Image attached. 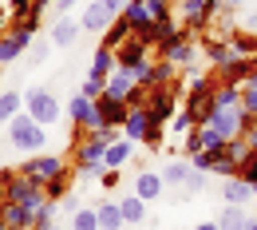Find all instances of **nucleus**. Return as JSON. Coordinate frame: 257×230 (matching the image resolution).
I'll use <instances>...</instances> for the list:
<instances>
[{"instance_id":"50","label":"nucleus","mask_w":257,"mask_h":230,"mask_svg":"<svg viewBox=\"0 0 257 230\" xmlns=\"http://www.w3.org/2000/svg\"><path fill=\"white\" fill-rule=\"evenodd\" d=\"M75 4H79V0H56V4H52V8H56V16H67V12H71V8H75Z\"/></svg>"},{"instance_id":"24","label":"nucleus","mask_w":257,"mask_h":230,"mask_svg":"<svg viewBox=\"0 0 257 230\" xmlns=\"http://www.w3.org/2000/svg\"><path fill=\"white\" fill-rule=\"evenodd\" d=\"M67 195H71V171L64 167L56 179L44 183V198H48V202H60V198H67Z\"/></svg>"},{"instance_id":"27","label":"nucleus","mask_w":257,"mask_h":230,"mask_svg":"<svg viewBox=\"0 0 257 230\" xmlns=\"http://www.w3.org/2000/svg\"><path fill=\"white\" fill-rule=\"evenodd\" d=\"M190 159H174V163H166L162 167V183H166V187H182V183H186V179H190Z\"/></svg>"},{"instance_id":"10","label":"nucleus","mask_w":257,"mask_h":230,"mask_svg":"<svg viewBox=\"0 0 257 230\" xmlns=\"http://www.w3.org/2000/svg\"><path fill=\"white\" fill-rule=\"evenodd\" d=\"M64 167V155H44V151H36V159H24V167H20V175H28V179H36V183H48V179H56Z\"/></svg>"},{"instance_id":"41","label":"nucleus","mask_w":257,"mask_h":230,"mask_svg":"<svg viewBox=\"0 0 257 230\" xmlns=\"http://www.w3.org/2000/svg\"><path fill=\"white\" fill-rule=\"evenodd\" d=\"M162 139H166V123H151V131H147V139H143V147H151V151H159Z\"/></svg>"},{"instance_id":"31","label":"nucleus","mask_w":257,"mask_h":230,"mask_svg":"<svg viewBox=\"0 0 257 230\" xmlns=\"http://www.w3.org/2000/svg\"><path fill=\"white\" fill-rule=\"evenodd\" d=\"M214 107H241V88H233V84H214Z\"/></svg>"},{"instance_id":"30","label":"nucleus","mask_w":257,"mask_h":230,"mask_svg":"<svg viewBox=\"0 0 257 230\" xmlns=\"http://www.w3.org/2000/svg\"><path fill=\"white\" fill-rule=\"evenodd\" d=\"M218 226L222 230H245L249 226V214H245V206H233V202H225L222 218H218Z\"/></svg>"},{"instance_id":"18","label":"nucleus","mask_w":257,"mask_h":230,"mask_svg":"<svg viewBox=\"0 0 257 230\" xmlns=\"http://www.w3.org/2000/svg\"><path fill=\"white\" fill-rule=\"evenodd\" d=\"M162 175H155V171H139V179H135V195L143 198V202H155V198H162Z\"/></svg>"},{"instance_id":"43","label":"nucleus","mask_w":257,"mask_h":230,"mask_svg":"<svg viewBox=\"0 0 257 230\" xmlns=\"http://www.w3.org/2000/svg\"><path fill=\"white\" fill-rule=\"evenodd\" d=\"M241 139L249 143V151H257V115H245V135Z\"/></svg>"},{"instance_id":"6","label":"nucleus","mask_w":257,"mask_h":230,"mask_svg":"<svg viewBox=\"0 0 257 230\" xmlns=\"http://www.w3.org/2000/svg\"><path fill=\"white\" fill-rule=\"evenodd\" d=\"M151 64V44L147 40H139V36H127L119 48H115V67L119 71H131V75H139L143 67Z\"/></svg>"},{"instance_id":"3","label":"nucleus","mask_w":257,"mask_h":230,"mask_svg":"<svg viewBox=\"0 0 257 230\" xmlns=\"http://www.w3.org/2000/svg\"><path fill=\"white\" fill-rule=\"evenodd\" d=\"M8 139H12V147L16 151H28V155H36V151H44V127L36 123L28 111H20V115H12L8 119Z\"/></svg>"},{"instance_id":"4","label":"nucleus","mask_w":257,"mask_h":230,"mask_svg":"<svg viewBox=\"0 0 257 230\" xmlns=\"http://www.w3.org/2000/svg\"><path fill=\"white\" fill-rule=\"evenodd\" d=\"M4 202H20V206H28V210H36V206H44L48 198H44V183H36V179H28V175H12L8 179V187H4Z\"/></svg>"},{"instance_id":"47","label":"nucleus","mask_w":257,"mask_h":230,"mask_svg":"<svg viewBox=\"0 0 257 230\" xmlns=\"http://www.w3.org/2000/svg\"><path fill=\"white\" fill-rule=\"evenodd\" d=\"M103 92H107L103 80H87V84H83V96H87V99H103Z\"/></svg>"},{"instance_id":"23","label":"nucleus","mask_w":257,"mask_h":230,"mask_svg":"<svg viewBox=\"0 0 257 230\" xmlns=\"http://www.w3.org/2000/svg\"><path fill=\"white\" fill-rule=\"evenodd\" d=\"M111 71H115V52L99 44V52H95V60H91V71H87V80H103V84H107V75H111Z\"/></svg>"},{"instance_id":"15","label":"nucleus","mask_w":257,"mask_h":230,"mask_svg":"<svg viewBox=\"0 0 257 230\" xmlns=\"http://www.w3.org/2000/svg\"><path fill=\"white\" fill-rule=\"evenodd\" d=\"M79 32H83V24H79V20H71V16H56V24H52L48 40H52L56 48H71V44L79 40Z\"/></svg>"},{"instance_id":"14","label":"nucleus","mask_w":257,"mask_h":230,"mask_svg":"<svg viewBox=\"0 0 257 230\" xmlns=\"http://www.w3.org/2000/svg\"><path fill=\"white\" fill-rule=\"evenodd\" d=\"M151 123H155V119H151V111H147V107H131L119 131H123V139H131V143H143L147 131H151Z\"/></svg>"},{"instance_id":"52","label":"nucleus","mask_w":257,"mask_h":230,"mask_svg":"<svg viewBox=\"0 0 257 230\" xmlns=\"http://www.w3.org/2000/svg\"><path fill=\"white\" fill-rule=\"evenodd\" d=\"M8 179H12V171H0V206H4V187H8Z\"/></svg>"},{"instance_id":"12","label":"nucleus","mask_w":257,"mask_h":230,"mask_svg":"<svg viewBox=\"0 0 257 230\" xmlns=\"http://www.w3.org/2000/svg\"><path fill=\"white\" fill-rule=\"evenodd\" d=\"M32 48V32H24V28H8V32H0V64H12L20 52H28Z\"/></svg>"},{"instance_id":"53","label":"nucleus","mask_w":257,"mask_h":230,"mask_svg":"<svg viewBox=\"0 0 257 230\" xmlns=\"http://www.w3.org/2000/svg\"><path fill=\"white\" fill-rule=\"evenodd\" d=\"M32 4H36V12L44 16V8H48V4H56V0H32Z\"/></svg>"},{"instance_id":"16","label":"nucleus","mask_w":257,"mask_h":230,"mask_svg":"<svg viewBox=\"0 0 257 230\" xmlns=\"http://www.w3.org/2000/svg\"><path fill=\"white\" fill-rule=\"evenodd\" d=\"M115 20V12L103 4V0H91L87 4V12L79 16V24H83V32H107V24Z\"/></svg>"},{"instance_id":"57","label":"nucleus","mask_w":257,"mask_h":230,"mask_svg":"<svg viewBox=\"0 0 257 230\" xmlns=\"http://www.w3.org/2000/svg\"><path fill=\"white\" fill-rule=\"evenodd\" d=\"M48 230H64V226H48Z\"/></svg>"},{"instance_id":"55","label":"nucleus","mask_w":257,"mask_h":230,"mask_svg":"<svg viewBox=\"0 0 257 230\" xmlns=\"http://www.w3.org/2000/svg\"><path fill=\"white\" fill-rule=\"evenodd\" d=\"M225 8H237V4H245V0H222Z\"/></svg>"},{"instance_id":"48","label":"nucleus","mask_w":257,"mask_h":230,"mask_svg":"<svg viewBox=\"0 0 257 230\" xmlns=\"http://www.w3.org/2000/svg\"><path fill=\"white\" fill-rule=\"evenodd\" d=\"M182 187H186V191H202V187H206V171H190V179H186Z\"/></svg>"},{"instance_id":"11","label":"nucleus","mask_w":257,"mask_h":230,"mask_svg":"<svg viewBox=\"0 0 257 230\" xmlns=\"http://www.w3.org/2000/svg\"><path fill=\"white\" fill-rule=\"evenodd\" d=\"M253 71H257V56H237V60H229L225 67H218L214 80H218V84H233V88H241Z\"/></svg>"},{"instance_id":"37","label":"nucleus","mask_w":257,"mask_h":230,"mask_svg":"<svg viewBox=\"0 0 257 230\" xmlns=\"http://www.w3.org/2000/svg\"><path fill=\"white\" fill-rule=\"evenodd\" d=\"M162 60H170V64H174V67L190 64V60H194V40H182V44H178V48H170V52H166Z\"/></svg>"},{"instance_id":"9","label":"nucleus","mask_w":257,"mask_h":230,"mask_svg":"<svg viewBox=\"0 0 257 230\" xmlns=\"http://www.w3.org/2000/svg\"><path fill=\"white\" fill-rule=\"evenodd\" d=\"M67 119H71V127H75V131H95V127H103V123H99L95 99H87L83 92L67 103Z\"/></svg>"},{"instance_id":"44","label":"nucleus","mask_w":257,"mask_h":230,"mask_svg":"<svg viewBox=\"0 0 257 230\" xmlns=\"http://www.w3.org/2000/svg\"><path fill=\"white\" fill-rule=\"evenodd\" d=\"M166 127H174V131H178V135H186V131H190V127H194V119H190V115H186V111H178V115H174V119H170Z\"/></svg>"},{"instance_id":"20","label":"nucleus","mask_w":257,"mask_h":230,"mask_svg":"<svg viewBox=\"0 0 257 230\" xmlns=\"http://www.w3.org/2000/svg\"><path fill=\"white\" fill-rule=\"evenodd\" d=\"M222 195H225V202H233V206H245V202L253 198V187H249L241 175H229L222 183Z\"/></svg>"},{"instance_id":"40","label":"nucleus","mask_w":257,"mask_h":230,"mask_svg":"<svg viewBox=\"0 0 257 230\" xmlns=\"http://www.w3.org/2000/svg\"><path fill=\"white\" fill-rule=\"evenodd\" d=\"M8 12H12V24H16V20H32V16H40L32 0H12V4H8Z\"/></svg>"},{"instance_id":"35","label":"nucleus","mask_w":257,"mask_h":230,"mask_svg":"<svg viewBox=\"0 0 257 230\" xmlns=\"http://www.w3.org/2000/svg\"><path fill=\"white\" fill-rule=\"evenodd\" d=\"M241 111H245V115H257V71L241 84Z\"/></svg>"},{"instance_id":"19","label":"nucleus","mask_w":257,"mask_h":230,"mask_svg":"<svg viewBox=\"0 0 257 230\" xmlns=\"http://www.w3.org/2000/svg\"><path fill=\"white\" fill-rule=\"evenodd\" d=\"M206 56H210V64H214V67H225L229 60H237V52H233L229 36H225V40H218V36H206Z\"/></svg>"},{"instance_id":"39","label":"nucleus","mask_w":257,"mask_h":230,"mask_svg":"<svg viewBox=\"0 0 257 230\" xmlns=\"http://www.w3.org/2000/svg\"><path fill=\"white\" fill-rule=\"evenodd\" d=\"M52 214H56V202H44V206H36V210H32V230L56 226V222H52Z\"/></svg>"},{"instance_id":"49","label":"nucleus","mask_w":257,"mask_h":230,"mask_svg":"<svg viewBox=\"0 0 257 230\" xmlns=\"http://www.w3.org/2000/svg\"><path fill=\"white\" fill-rule=\"evenodd\" d=\"M60 206H64V214H75V210H79L83 202H79V198H75V191H71L67 198H60Z\"/></svg>"},{"instance_id":"36","label":"nucleus","mask_w":257,"mask_h":230,"mask_svg":"<svg viewBox=\"0 0 257 230\" xmlns=\"http://www.w3.org/2000/svg\"><path fill=\"white\" fill-rule=\"evenodd\" d=\"M218 163H222V151H198V155H190V167L194 171H206V175H214Z\"/></svg>"},{"instance_id":"22","label":"nucleus","mask_w":257,"mask_h":230,"mask_svg":"<svg viewBox=\"0 0 257 230\" xmlns=\"http://www.w3.org/2000/svg\"><path fill=\"white\" fill-rule=\"evenodd\" d=\"M0 214H4L8 230H32V210H28V206H20V202H4V206H0Z\"/></svg>"},{"instance_id":"21","label":"nucleus","mask_w":257,"mask_h":230,"mask_svg":"<svg viewBox=\"0 0 257 230\" xmlns=\"http://www.w3.org/2000/svg\"><path fill=\"white\" fill-rule=\"evenodd\" d=\"M131 88H135V75H131V71H119V67H115V71L107 75V92H103V96L123 99V103H127V99H131Z\"/></svg>"},{"instance_id":"28","label":"nucleus","mask_w":257,"mask_h":230,"mask_svg":"<svg viewBox=\"0 0 257 230\" xmlns=\"http://www.w3.org/2000/svg\"><path fill=\"white\" fill-rule=\"evenodd\" d=\"M131 151H135V143H131V139H115V143L107 147V155H103V167H115V171H119V167L131 159Z\"/></svg>"},{"instance_id":"34","label":"nucleus","mask_w":257,"mask_h":230,"mask_svg":"<svg viewBox=\"0 0 257 230\" xmlns=\"http://www.w3.org/2000/svg\"><path fill=\"white\" fill-rule=\"evenodd\" d=\"M71 230H99V214H95V206H79V210L71 214Z\"/></svg>"},{"instance_id":"51","label":"nucleus","mask_w":257,"mask_h":230,"mask_svg":"<svg viewBox=\"0 0 257 230\" xmlns=\"http://www.w3.org/2000/svg\"><path fill=\"white\" fill-rule=\"evenodd\" d=\"M103 4H107V8H111V12H115V16H119V12H123V8H127L131 0H103Z\"/></svg>"},{"instance_id":"2","label":"nucleus","mask_w":257,"mask_h":230,"mask_svg":"<svg viewBox=\"0 0 257 230\" xmlns=\"http://www.w3.org/2000/svg\"><path fill=\"white\" fill-rule=\"evenodd\" d=\"M214 75H194L190 88H186V103H182V111L194 119V127L198 123H206L210 115H214Z\"/></svg>"},{"instance_id":"54","label":"nucleus","mask_w":257,"mask_h":230,"mask_svg":"<svg viewBox=\"0 0 257 230\" xmlns=\"http://www.w3.org/2000/svg\"><path fill=\"white\" fill-rule=\"evenodd\" d=\"M194 230H222V226H218V222H198Z\"/></svg>"},{"instance_id":"7","label":"nucleus","mask_w":257,"mask_h":230,"mask_svg":"<svg viewBox=\"0 0 257 230\" xmlns=\"http://www.w3.org/2000/svg\"><path fill=\"white\" fill-rule=\"evenodd\" d=\"M147 111H151L155 123H170V119L178 115V88H174V84L151 88V96H147Z\"/></svg>"},{"instance_id":"13","label":"nucleus","mask_w":257,"mask_h":230,"mask_svg":"<svg viewBox=\"0 0 257 230\" xmlns=\"http://www.w3.org/2000/svg\"><path fill=\"white\" fill-rule=\"evenodd\" d=\"M135 84H143L147 92H151V88H162V84H174V64H170V60H151V64L135 75Z\"/></svg>"},{"instance_id":"5","label":"nucleus","mask_w":257,"mask_h":230,"mask_svg":"<svg viewBox=\"0 0 257 230\" xmlns=\"http://www.w3.org/2000/svg\"><path fill=\"white\" fill-rule=\"evenodd\" d=\"M24 111L32 115L40 127H48V123H56L64 111H60V99L52 96L48 88H32V92H24Z\"/></svg>"},{"instance_id":"42","label":"nucleus","mask_w":257,"mask_h":230,"mask_svg":"<svg viewBox=\"0 0 257 230\" xmlns=\"http://www.w3.org/2000/svg\"><path fill=\"white\" fill-rule=\"evenodd\" d=\"M237 175H241V179H245L249 187H257V151H249V159L237 167Z\"/></svg>"},{"instance_id":"59","label":"nucleus","mask_w":257,"mask_h":230,"mask_svg":"<svg viewBox=\"0 0 257 230\" xmlns=\"http://www.w3.org/2000/svg\"><path fill=\"white\" fill-rule=\"evenodd\" d=\"M0 67H4V64H0Z\"/></svg>"},{"instance_id":"26","label":"nucleus","mask_w":257,"mask_h":230,"mask_svg":"<svg viewBox=\"0 0 257 230\" xmlns=\"http://www.w3.org/2000/svg\"><path fill=\"white\" fill-rule=\"evenodd\" d=\"M119 210H123V222H147V202L135 195V191L119 198Z\"/></svg>"},{"instance_id":"45","label":"nucleus","mask_w":257,"mask_h":230,"mask_svg":"<svg viewBox=\"0 0 257 230\" xmlns=\"http://www.w3.org/2000/svg\"><path fill=\"white\" fill-rule=\"evenodd\" d=\"M48 52H52V40H32V60H36V64H44Z\"/></svg>"},{"instance_id":"32","label":"nucleus","mask_w":257,"mask_h":230,"mask_svg":"<svg viewBox=\"0 0 257 230\" xmlns=\"http://www.w3.org/2000/svg\"><path fill=\"white\" fill-rule=\"evenodd\" d=\"M222 155H225V163H233V171H237V167L249 159V143H245V139H229L222 147Z\"/></svg>"},{"instance_id":"58","label":"nucleus","mask_w":257,"mask_h":230,"mask_svg":"<svg viewBox=\"0 0 257 230\" xmlns=\"http://www.w3.org/2000/svg\"><path fill=\"white\" fill-rule=\"evenodd\" d=\"M170 4H178V0H170Z\"/></svg>"},{"instance_id":"17","label":"nucleus","mask_w":257,"mask_h":230,"mask_svg":"<svg viewBox=\"0 0 257 230\" xmlns=\"http://www.w3.org/2000/svg\"><path fill=\"white\" fill-rule=\"evenodd\" d=\"M95 107H99V123L103 127H123V119H127V111H131L123 99H111V96L95 99Z\"/></svg>"},{"instance_id":"33","label":"nucleus","mask_w":257,"mask_h":230,"mask_svg":"<svg viewBox=\"0 0 257 230\" xmlns=\"http://www.w3.org/2000/svg\"><path fill=\"white\" fill-rule=\"evenodd\" d=\"M20 107H24V96H20V92H4V96H0V123H8L12 115H20Z\"/></svg>"},{"instance_id":"38","label":"nucleus","mask_w":257,"mask_h":230,"mask_svg":"<svg viewBox=\"0 0 257 230\" xmlns=\"http://www.w3.org/2000/svg\"><path fill=\"white\" fill-rule=\"evenodd\" d=\"M229 44H233L237 56H257V40L249 32H229Z\"/></svg>"},{"instance_id":"1","label":"nucleus","mask_w":257,"mask_h":230,"mask_svg":"<svg viewBox=\"0 0 257 230\" xmlns=\"http://www.w3.org/2000/svg\"><path fill=\"white\" fill-rule=\"evenodd\" d=\"M119 16L131 24V32H135V36H143L147 28H155V24L174 20V4H170V0H131Z\"/></svg>"},{"instance_id":"25","label":"nucleus","mask_w":257,"mask_h":230,"mask_svg":"<svg viewBox=\"0 0 257 230\" xmlns=\"http://www.w3.org/2000/svg\"><path fill=\"white\" fill-rule=\"evenodd\" d=\"M95 214H99V230H123V226H127V222H123L119 202H99Z\"/></svg>"},{"instance_id":"8","label":"nucleus","mask_w":257,"mask_h":230,"mask_svg":"<svg viewBox=\"0 0 257 230\" xmlns=\"http://www.w3.org/2000/svg\"><path fill=\"white\" fill-rule=\"evenodd\" d=\"M206 127H214L225 143L229 139H241L245 135V111L241 107H214V115L206 119Z\"/></svg>"},{"instance_id":"46","label":"nucleus","mask_w":257,"mask_h":230,"mask_svg":"<svg viewBox=\"0 0 257 230\" xmlns=\"http://www.w3.org/2000/svg\"><path fill=\"white\" fill-rule=\"evenodd\" d=\"M99 187H103V191H115V187H119V171H115V167H107V171L99 175Z\"/></svg>"},{"instance_id":"56","label":"nucleus","mask_w":257,"mask_h":230,"mask_svg":"<svg viewBox=\"0 0 257 230\" xmlns=\"http://www.w3.org/2000/svg\"><path fill=\"white\" fill-rule=\"evenodd\" d=\"M245 230H257V218H249V226H245Z\"/></svg>"},{"instance_id":"29","label":"nucleus","mask_w":257,"mask_h":230,"mask_svg":"<svg viewBox=\"0 0 257 230\" xmlns=\"http://www.w3.org/2000/svg\"><path fill=\"white\" fill-rule=\"evenodd\" d=\"M127 36H135V32H131V24L123 20V16H115V20L107 24V32H103V48H111V52H115V48H119Z\"/></svg>"}]
</instances>
